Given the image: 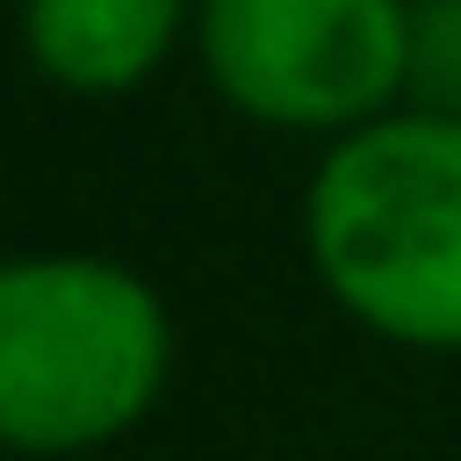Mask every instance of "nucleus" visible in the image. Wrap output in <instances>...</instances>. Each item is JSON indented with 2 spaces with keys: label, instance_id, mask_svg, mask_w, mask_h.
Returning a JSON list of instances; mask_svg holds the SVG:
<instances>
[{
  "label": "nucleus",
  "instance_id": "f257e3e1",
  "mask_svg": "<svg viewBox=\"0 0 461 461\" xmlns=\"http://www.w3.org/2000/svg\"><path fill=\"white\" fill-rule=\"evenodd\" d=\"M308 251L348 316L405 348H461V122H365L308 186Z\"/></svg>",
  "mask_w": 461,
  "mask_h": 461
},
{
  "label": "nucleus",
  "instance_id": "f03ea898",
  "mask_svg": "<svg viewBox=\"0 0 461 461\" xmlns=\"http://www.w3.org/2000/svg\"><path fill=\"white\" fill-rule=\"evenodd\" d=\"M170 373L162 300L113 259L0 267V446L81 454L122 438Z\"/></svg>",
  "mask_w": 461,
  "mask_h": 461
},
{
  "label": "nucleus",
  "instance_id": "7ed1b4c3",
  "mask_svg": "<svg viewBox=\"0 0 461 461\" xmlns=\"http://www.w3.org/2000/svg\"><path fill=\"white\" fill-rule=\"evenodd\" d=\"M203 65L276 130L373 122L413 73L405 0H203Z\"/></svg>",
  "mask_w": 461,
  "mask_h": 461
},
{
  "label": "nucleus",
  "instance_id": "20e7f679",
  "mask_svg": "<svg viewBox=\"0 0 461 461\" xmlns=\"http://www.w3.org/2000/svg\"><path fill=\"white\" fill-rule=\"evenodd\" d=\"M178 16L186 0H24V49L49 81L113 97L170 57Z\"/></svg>",
  "mask_w": 461,
  "mask_h": 461
}]
</instances>
